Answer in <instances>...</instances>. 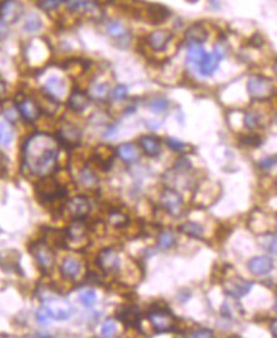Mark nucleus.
Instances as JSON below:
<instances>
[{
  "label": "nucleus",
  "mask_w": 277,
  "mask_h": 338,
  "mask_svg": "<svg viewBox=\"0 0 277 338\" xmlns=\"http://www.w3.org/2000/svg\"><path fill=\"white\" fill-rule=\"evenodd\" d=\"M270 331L271 333H272V336L277 338V319L272 321V323H271L270 325Z\"/></svg>",
  "instance_id": "3c124183"
},
{
  "label": "nucleus",
  "mask_w": 277,
  "mask_h": 338,
  "mask_svg": "<svg viewBox=\"0 0 277 338\" xmlns=\"http://www.w3.org/2000/svg\"><path fill=\"white\" fill-rule=\"evenodd\" d=\"M266 248H267V251L270 252V253H272V255H277V234L271 237V239L268 241Z\"/></svg>",
  "instance_id": "49530a36"
},
{
  "label": "nucleus",
  "mask_w": 277,
  "mask_h": 338,
  "mask_svg": "<svg viewBox=\"0 0 277 338\" xmlns=\"http://www.w3.org/2000/svg\"><path fill=\"white\" fill-rule=\"evenodd\" d=\"M28 251L31 252V255L33 256L34 261L37 262L41 271L44 274H49V272L52 271L56 257H55V253L51 245L45 243L44 241H34V243H31V245L28 247Z\"/></svg>",
  "instance_id": "7ed1b4c3"
},
{
  "label": "nucleus",
  "mask_w": 277,
  "mask_h": 338,
  "mask_svg": "<svg viewBox=\"0 0 277 338\" xmlns=\"http://www.w3.org/2000/svg\"><path fill=\"white\" fill-rule=\"evenodd\" d=\"M206 51L204 50L202 45H188L187 51V61L188 64L198 66L201 64V61L204 60Z\"/></svg>",
  "instance_id": "bb28decb"
},
{
  "label": "nucleus",
  "mask_w": 277,
  "mask_h": 338,
  "mask_svg": "<svg viewBox=\"0 0 277 338\" xmlns=\"http://www.w3.org/2000/svg\"><path fill=\"white\" fill-rule=\"evenodd\" d=\"M261 137L257 135H247V136L242 137V143L245 145H250V146H260L261 145Z\"/></svg>",
  "instance_id": "37998d69"
},
{
  "label": "nucleus",
  "mask_w": 277,
  "mask_h": 338,
  "mask_svg": "<svg viewBox=\"0 0 277 338\" xmlns=\"http://www.w3.org/2000/svg\"><path fill=\"white\" fill-rule=\"evenodd\" d=\"M65 5V0H38L37 7L44 12H54Z\"/></svg>",
  "instance_id": "f704fd0d"
},
{
  "label": "nucleus",
  "mask_w": 277,
  "mask_h": 338,
  "mask_svg": "<svg viewBox=\"0 0 277 338\" xmlns=\"http://www.w3.org/2000/svg\"><path fill=\"white\" fill-rule=\"evenodd\" d=\"M261 125V116L257 112L253 111H248L244 114V126L249 130H254Z\"/></svg>",
  "instance_id": "e433bc0d"
},
{
  "label": "nucleus",
  "mask_w": 277,
  "mask_h": 338,
  "mask_svg": "<svg viewBox=\"0 0 277 338\" xmlns=\"http://www.w3.org/2000/svg\"><path fill=\"white\" fill-rule=\"evenodd\" d=\"M23 5L19 0L0 1V20L3 23H16L23 16Z\"/></svg>",
  "instance_id": "9b49d317"
},
{
  "label": "nucleus",
  "mask_w": 277,
  "mask_h": 338,
  "mask_svg": "<svg viewBox=\"0 0 277 338\" xmlns=\"http://www.w3.org/2000/svg\"><path fill=\"white\" fill-rule=\"evenodd\" d=\"M172 40V33L167 30L153 31L147 36V44L153 51H163L168 46L169 41Z\"/></svg>",
  "instance_id": "4468645a"
},
{
  "label": "nucleus",
  "mask_w": 277,
  "mask_h": 338,
  "mask_svg": "<svg viewBox=\"0 0 277 338\" xmlns=\"http://www.w3.org/2000/svg\"><path fill=\"white\" fill-rule=\"evenodd\" d=\"M108 223H110L112 226L117 229L125 228L126 225H129L130 223V219L125 212H122L121 210H112L108 215Z\"/></svg>",
  "instance_id": "cd10ccee"
},
{
  "label": "nucleus",
  "mask_w": 277,
  "mask_h": 338,
  "mask_svg": "<svg viewBox=\"0 0 277 338\" xmlns=\"http://www.w3.org/2000/svg\"><path fill=\"white\" fill-rule=\"evenodd\" d=\"M275 165H277V155H272V157L264 158L263 161H260V167L262 169H271Z\"/></svg>",
  "instance_id": "79ce46f5"
},
{
  "label": "nucleus",
  "mask_w": 277,
  "mask_h": 338,
  "mask_svg": "<svg viewBox=\"0 0 277 338\" xmlns=\"http://www.w3.org/2000/svg\"><path fill=\"white\" fill-rule=\"evenodd\" d=\"M8 158L3 153H0V177H4L8 173Z\"/></svg>",
  "instance_id": "a18cd8bd"
},
{
  "label": "nucleus",
  "mask_w": 277,
  "mask_h": 338,
  "mask_svg": "<svg viewBox=\"0 0 277 338\" xmlns=\"http://www.w3.org/2000/svg\"><path fill=\"white\" fill-rule=\"evenodd\" d=\"M188 1H191V3H194V1H197V0H188Z\"/></svg>",
  "instance_id": "6e6d98bb"
},
{
  "label": "nucleus",
  "mask_w": 277,
  "mask_h": 338,
  "mask_svg": "<svg viewBox=\"0 0 277 338\" xmlns=\"http://www.w3.org/2000/svg\"><path fill=\"white\" fill-rule=\"evenodd\" d=\"M116 331V323L114 321H111V319L104 322L103 325H102V336L103 337H114Z\"/></svg>",
  "instance_id": "a19ab883"
},
{
  "label": "nucleus",
  "mask_w": 277,
  "mask_h": 338,
  "mask_svg": "<svg viewBox=\"0 0 277 338\" xmlns=\"http://www.w3.org/2000/svg\"><path fill=\"white\" fill-rule=\"evenodd\" d=\"M248 270L253 274L257 276H263L271 272V270L274 268V262L267 256H260V257L252 258L248 262Z\"/></svg>",
  "instance_id": "6ab92c4d"
},
{
  "label": "nucleus",
  "mask_w": 277,
  "mask_h": 338,
  "mask_svg": "<svg viewBox=\"0 0 277 338\" xmlns=\"http://www.w3.org/2000/svg\"><path fill=\"white\" fill-rule=\"evenodd\" d=\"M8 94V89H7V84L4 83L3 80H0V102H3L5 98H7Z\"/></svg>",
  "instance_id": "8fccbe9b"
},
{
  "label": "nucleus",
  "mask_w": 277,
  "mask_h": 338,
  "mask_svg": "<svg viewBox=\"0 0 277 338\" xmlns=\"http://www.w3.org/2000/svg\"><path fill=\"white\" fill-rule=\"evenodd\" d=\"M167 144H168V146L170 147V149H173V150H176V151L183 150L184 146H186V145H184V143L177 140V139H168Z\"/></svg>",
  "instance_id": "c03bdc74"
},
{
  "label": "nucleus",
  "mask_w": 277,
  "mask_h": 338,
  "mask_svg": "<svg viewBox=\"0 0 277 338\" xmlns=\"http://www.w3.org/2000/svg\"><path fill=\"white\" fill-rule=\"evenodd\" d=\"M274 70H275V73L277 74V61L275 63V65H274Z\"/></svg>",
  "instance_id": "864d4df0"
},
{
  "label": "nucleus",
  "mask_w": 277,
  "mask_h": 338,
  "mask_svg": "<svg viewBox=\"0 0 277 338\" xmlns=\"http://www.w3.org/2000/svg\"><path fill=\"white\" fill-rule=\"evenodd\" d=\"M151 111H154L155 113H162L164 111L169 107V102L167 99H163V98H159V99H154L153 102H150L149 104Z\"/></svg>",
  "instance_id": "58836bf2"
},
{
  "label": "nucleus",
  "mask_w": 277,
  "mask_h": 338,
  "mask_svg": "<svg viewBox=\"0 0 277 338\" xmlns=\"http://www.w3.org/2000/svg\"><path fill=\"white\" fill-rule=\"evenodd\" d=\"M114 131H116V128H114V126H112V128H111L110 130L107 131V134H106V137L114 136Z\"/></svg>",
  "instance_id": "603ef678"
},
{
  "label": "nucleus",
  "mask_w": 277,
  "mask_h": 338,
  "mask_svg": "<svg viewBox=\"0 0 277 338\" xmlns=\"http://www.w3.org/2000/svg\"><path fill=\"white\" fill-rule=\"evenodd\" d=\"M116 154L118 155L121 161H126V163H132V161H137L139 150H137L136 145L132 143H127V144H122L117 147Z\"/></svg>",
  "instance_id": "a878e982"
},
{
  "label": "nucleus",
  "mask_w": 277,
  "mask_h": 338,
  "mask_svg": "<svg viewBox=\"0 0 277 338\" xmlns=\"http://www.w3.org/2000/svg\"><path fill=\"white\" fill-rule=\"evenodd\" d=\"M14 139V131L7 122H0V145L9 146Z\"/></svg>",
  "instance_id": "2f4dec72"
},
{
  "label": "nucleus",
  "mask_w": 277,
  "mask_h": 338,
  "mask_svg": "<svg viewBox=\"0 0 277 338\" xmlns=\"http://www.w3.org/2000/svg\"><path fill=\"white\" fill-rule=\"evenodd\" d=\"M36 193L38 200L44 205L55 204L59 200H63L66 196V190L63 187V184L55 179V178L47 176L42 177L41 181L36 184Z\"/></svg>",
  "instance_id": "f03ea898"
},
{
  "label": "nucleus",
  "mask_w": 277,
  "mask_h": 338,
  "mask_svg": "<svg viewBox=\"0 0 277 338\" xmlns=\"http://www.w3.org/2000/svg\"><path fill=\"white\" fill-rule=\"evenodd\" d=\"M127 93H129V89H127L126 85L118 84L117 87H114V89H112L110 96L114 101H124L125 98L127 97Z\"/></svg>",
  "instance_id": "4c0bfd02"
},
{
  "label": "nucleus",
  "mask_w": 277,
  "mask_h": 338,
  "mask_svg": "<svg viewBox=\"0 0 277 338\" xmlns=\"http://www.w3.org/2000/svg\"><path fill=\"white\" fill-rule=\"evenodd\" d=\"M170 16V12L163 5L159 4H151L147 8V17L153 23H162Z\"/></svg>",
  "instance_id": "393cba45"
},
{
  "label": "nucleus",
  "mask_w": 277,
  "mask_h": 338,
  "mask_svg": "<svg viewBox=\"0 0 277 338\" xmlns=\"http://www.w3.org/2000/svg\"><path fill=\"white\" fill-rule=\"evenodd\" d=\"M65 234H66V244L77 249L85 247L89 241V230L83 220H74L70 226L66 229Z\"/></svg>",
  "instance_id": "423d86ee"
},
{
  "label": "nucleus",
  "mask_w": 277,
  "mask_h": 338,
  "mask_svg": "<svg viewBox=\"0 0 277 338\" xmlns=\"http://www.w3.org/2000/svg\"><path fill=\"white\" fill-rule=\"evenodd\" d=\"M60 143L46 132H36L24 141L22 167L36 177H47L57 167Z\"/></svg>",
  "instance_id": "f257e3e1"
},
{
  "label": "nucleus",
  "mask_w": 277,
  "mask_h": 338,
  "mask_svg": "<svg viewBox=\"0 0 277 338\" xmlns=\"http://www.w3.org/2000/svg\"><path fill=\"white\" fill-rule=\"evenodd\" d=\"M79 182L84 187L93 188L97 184V176L94 174V172L90 168L84 167L79 171Z\"/></svg>",
  "instance_id": "7c9ffc66"
},
{
  "label": "nucleus",
  "mask_w": 277,
  "mask_h": 338,
  "mask_svg": "<svg viewBox=\"0 0 277 338\" xmlns=\"http://www.w3.org/2000/svg\"><path fill=\"white\" fill-rule=\"evenodd\" d=\"M139 144H140V147L147 157H158L159 153H161V141H159L158 137L153 136V135L141 136L140 140H139Z\"/></svg>",
  "instance_id": "5701e85b"
},
{
  "label": "nucleus",
  "mask_w": 277,
  "mask_h": 338,
  "mask_svg": "<svg viewBox=\"0 0 277 338\" xmlns=\"http://www.w3.org/2000/svg\"><path fill=\"white\" fill-rule=\"evenodd\" d=\"M207 28L202 23H195L186 30L184 40L188 45H202L207 40Z\"/></svg>",
  "instance_id": "f3484780"
},
{
  "label": "nucleus",
  "mask_w": 277,
  "mask_h": 338,
  "mask_svg": "<svg viewBox=\"0 0 277 338\" xmlns=\"http://www.w3.org/2000/svg\"><path fill=\"white\" fill-rule=\"evenodd\" d=\"M97 300V295L94 290H87L81 294V302L84 306H92Z\"/></svg>",
  "instance_id": "ea45409f"
},
{
  "label": "nucleus",
  "mask_w": 277,
  "mask_h": 338,
  "mask_svg": "<svg viewBox=\"0 0 277 338\" xmlns=\"http://www.w3.org/2000/svg\"><path fill=\"white\" fill-rule=\"evenodd\" d=\"M44 93L49 94L51 97H54L55 99L60 101L64 97V94L66 93V84L63 79L57 77H51L47 79L44 87Z\"/></svg>",
  "instance_id": "4be33fe9"
},
{
  "label": "nucleus",
  "mask_w": 277,
  "mask_h": 338,
  "mask_svg": "<svg viewBox=\"0 0 277 338\" xmlns=\"http://www.w3.org/2000/svg\"><path fill=\"white\" fill-rule=\"evenodd\" d=\"M17 111L20 114V117L23 118L26 122H34L37 118L40 117V107L37 104V101H34L33 98H20L19 101H17Z\"/></svg>",
  "instance_id": "ddd939ff"
},
{
  "label": "nucleus",
  "mask_w": 277,
  "mask_h": 338,
  "mask_svg": "<svg viewBox=\"0 0 277 338\" xmlns=\"http://www.w3.org/2000/svg\"><path fill=\"white\" fill-rule=\"evenodd\" d=\"M276 228H277V219H276Z\"/></svg>",
  "instance_id": "4d7b16f0"
},
{
  "label": "nucleus",
  "mask_w": 277,
  "mask_h": 338,
  "mask_svg": "<svg viewBox=\"0 0 277 338\" xmlns=\"http://www.w3.org/2000/svg\"><path fill=\"white\" fill-rule=\"evenodd\" d=\"M227 55V48L223 45H216L214 47V50L211 54L205 55L204 60L201 61V64L198 65V70L202 77H211L215 71L217 70V67L220 65V61Z\"/></svg>",
  "instance_id": "0eeeda50"
},
{
  "label": "nucleus",
  "mask_w": 277,
  "mask_h": 338,
  "mask_svg": "<svg viewBox=\"0 0 277 338\" xmlns=\"http://www.w3.org/2000/svg\"><path fill=\"white\" fill-rule=\"evenodd\" d=\"M60 272L61 276L66 280L74 281L77 280L81 274V262L78 259L77 257H71L67 256L63 259L60 265Z\"/></svg>",
  "instance_id": "2eb2a0df"
},
{
  "label": "nucleus",
  "mask_w": 277,
  "mask_h": 338,
  "mask_svg": "<svg viewBox=\"0 0 277 338\" xmlns=\"http://www.w3.org/2000/svg\"><path fill=\"white\" fill-rule=\"evenodd\" d=\"M89 96L81 89H74L67 98V107L73 112H83L89 104Z\"/></svg>",
  "instance_id": "412c9836"
},
{
  "label": "nucleus",
  "mask_w": 277,
  "mask_h": 338,
  "mask_svg": "<svg viewBox=\"0 0 277 338\" xmlns=\"http://www.w3.org/2000/svg\"><path fill=\"white\" fill-rule=\"evenodd\" d=\"M42 28V20L37 14H30L24 22V31L28 33H36Z\"/></svg>",
  "instance_id": "72a5a7b5"
},
{
  "label": "nucleus",
  "mask_w": 277,
  "mask_h": 338,
  "mask_svg": "<svg viewBox=\"0 0 277 338\" xmlns=\"http://www.w3.org/2000/svg\"><path fill=\"white\" fill-rule=\"evenodd\" d=\"M45 309H46L47 314L50 315V318L57 319V321H65V319L70 318L74 313V309L71 308L70 304L64 300H55L47 305Z\"/></svg>",
  "instance_id": "dca6fc26"
},
{
  "label": "nucleus",
  "mask_w": 277,
  "mask_h": 338,
  "mask_svg": "<svg viewBox=\"0 0 277 338\" xmlns=\"http://www.w3.org/2000/svg\"><path fill=\"white\" fill-rule=\"evenodd\" d=\"M179 231L192 238H202L204 235V228L198 223H194V221L183 223L179 226Z\"/></svg>",
  "instance_id": "c756f323"
},
{
  "label": "nucleus",
  "mask_w": 277,
  "mask_h": 338,
  "mask_svg": "<svg viewBox=\"0 0 277 338\" xmlns=\"http://www.w3.org/2000/svg\"><path fill=\"white\" fill-rule=\"evenodd\" d=\"M247 91L254 101H266L274 93V85L267 78L253 75L248 79Z\"/></svg>",
  "instance_id": "20e7f679"
},
{
  "label": "nucleus",
  "mask_w": 277,
  "mask_h": 338,
  "mask_svg": "<svg viewBox=\"0 0 277 338\" xmlns=\"http://www.w3.org/2000/svg\"><path fill=\"white\" fill-rule=\"evenodd\" d=\"M274 309H275V311H277V298H276V302H275V305H274Z\"/></svg>",
  "instance_id": "5fc2aeb1"
},
{
  "label": "nucleus",
  "mask_w": 277,
  "mask_h": 338,
  "mask_svg": "<svg viewBox=\"0 0 277 338\" xmlns=\"http://www.w3.org/2000/svg\"><path fill=\"white\" fill-rule=\"evenodd\" d=\"M174 241H176V238H174L173 231L165 230L163 233H161L159 235V239H158V245L161 249H169V248L173 247Z\"/></svg>",
  "instance_id": "c9c22d12"
},
{
  "label": "nucleus",
  "mask_w": 277,
  "mask_h": 338,
  "mask_svg": "<svg viewBox=\"0 0 277 338\" xmlns=\"http://www.w3.org/2000/svg\"><path fill=\"white\" fill-rule=\"evenodd\" d=\"M90 97L98 101H102L107 97L110 92H108V85L106 83H93L89 89Z\"/></svg>",
  "instance_id": "473e14b6"
},
{
  "label": "nucleus",
  "mask_w": 277,
  "mask_h": 338,
  "mask_svg": "<svg viewBox=\"0 0 277 338\" xmlns=\"http://www.w3.org/2000/svg\"><path fill=\"white\" fill-rule=\"evenodd\" d=\"M147 318L157 333L172 332L176 328V318L167 308H154L147 314Z\"/></svg>",
  "instance_id": "39448f33"
},
{
  "label": "nucleus",
  "mask_w": 277,
  "mask_h": 338,
  "mask_svg": "<svg viewBox=\"0 0 277 338\" xmlns=\"http://www.w3.org/2000/svg\"><path fill=\"white\" fill-rule=\"evenodd\" d=\"M37 104H38L41 112H42V113L49 114V116H54V114H56L57 112H59V110H60V106H61L60 101H57V99H55L54 97H51V96L44 93V92H42V94H41L40 99L37 101Z\"/></svg>",
  "instance_id": "b1692460"
},
{
  "label": "nucleus",
  "mask_w": 277,
  "mask_h": 338,
  "mask_svg": "<svg viewBox=\"0 0 277 338\" xmlns=\"http://www.w3.org/2000/svg\"><path fill=\"white\" fill-rule=\"evenodd\" d=\"M161 204L167 211L168 214L173 216H180L183 212L184 205L183 200L180 197V194L177 191H174L172 188L164 190L161 194Z\"/></svg>",
  "instance_id": "9d476101"
},
{
  "label": "nucleus",
  "mask_w": 277,
  "mask_h": 338,
  "mask_svg": "<svg viewBox=\"0 0 277 338\" xmlns=\"http://www.w3.org/2000/svg\"><path fill=\"white\" fill-rule=\"evenodd\" d=\"M191 337L196 338H204V337H212V332L209 331V329H201V331H197L195 333L191 335Z\"/></svg>",
  "instance_id": "09e8293b"
},
{
  "label": "nucleus",
  "mask_w": 277,
  "mask_h": 338,
  "mask_svg": "<svg viewBox=\"0 0 277 338\" xmlns=\"http://www.w3.org/2000/svg\"><path fill=\"white\" fill-rule=\"evenodd\" d=\"M252 286H253V284L247 281V280H243L241 277H234L233 280H229L225 284V291L231 296L242 298V296L247 295L250 291Z\"/></svg>",
  "instance_id": "a211bd4d"
},
{
  "label": "nucleus",
  "mask_w": 277,
  "mask_h": 338,
  "mask_svg": "<svg viewBox=\"0 0 277 338\" xmlns=\"http://www.w3.org/2000/svg\"><path fill=\"white\" fill-rule=\"evenodd\" d=\"M96 262L104 274H116L121 266L120 257L114 248H106L103 251H100Z\"/></svg>",
  "instance_id": "f8f14e48"
},
{
  "label": "nucleus",
  "mask_w": 277,
  "mask_h": 338,
  "mask_svg": "<svg viewBox=\"0 0 277 338\" xmlns=\"http://www.w3.org/2000/svg\"><path fill=\"white\" fill-rule=\"evenodd\" d=\"M107 33L111 37H114L116 40H124V38H129L130 34H129V31L125 28V26L121 22H117L114 20L111 22L107 26Z\"/></svg>",
  "instance_id": "c85d7f7f"
},
{
  "label": "nucleus",
  "mask_w": 277,
  "mask_h": 338,
  "mask_svg": "<svg viewBox=\"0 0 277 338\" xmlns=\"http://www.w3.org/2000/svg\"><path fill=\"white\" fill-rule=\"evenodd\" d=\"M56 139L60 143V145L71 149V147H75L81 144V129L70 122H64L57 131Z\"/></svg>",
  "instance_id": "1a4fd4ad"
},
{
  "label": "nucleus",
  "mask_w": 277,
  "mask_h": 338,
  "mask_svg": "<svg viewBox=\"0 0 277 338\" xmlns=\"http://www.w3.org/2000/svg\"><path fill=\"white\" fill-rule=\"evenodd\" d=\"M36 318L41 324H47V321L50 318V315L47 314L46 309H41V310H38L36 313Z\"/></svg>",
  "instance_id": "de8ad7c7"
},
{
  "label": "nucleus",
  "mask_w": 277,
  "mask_h": 338,
  "mask_svg": "<svg viewBox=\"0 0 277 338\" xmlns=\"http://www.w3.org/2000/svg\"><path fill=\"white\" fill-rule=\"evenodd\" d=\"M117 318L124 324L129 325V327H136V325L140 324L141 313L137 306L129 305V306H125L117 313Z\"/></svg>",
  "instance_id": "aec40b11"
},
{
  "label": "nucleus",
  "mask_w": 277,
  "mask_h": 338,
  "mask_svg": "<svg viewBox=\"0 0 277 338\" xmlns=\"http://www.w3.org/2000/svg\"><path fill=\"white\" fill-rule=\"evenodd\" d=\"M90 209H92V206H90L89 198L87 196H83V194L70 198L65 204V210L74 220H84V218H87L89 215Z\"/></svg>",
  "instance_id": "6e6552de"
}]
</instances>
